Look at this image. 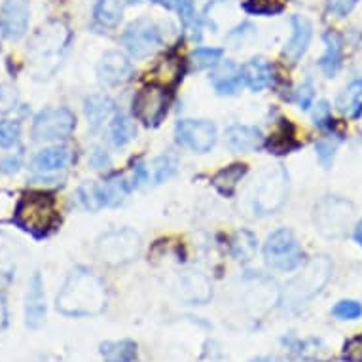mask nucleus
Returning a JSON list of instances; mask_svg holds the SVG:
<instances>
[{"label":"nucleus","mask_w":362,"mask_h":362,"mask_svg":"<svg viewBox=\"0 0 362 362\" xmlns=\"http://www.w3.org/2000/svg\"><path fill=\"white\" fill-rule=\"evenodd\" d=\"M332 313L334 317L344 319V321H355L362 315V305L358 302H353V300H341L334 305Z\"/></svg>","instance_id":"obj_36"},{"label":"nucleus","mask_w":362,"mask_h":362,"mask_svg":"<svg viewBox=\"0 0 362 362\" xmlns=\"http://www.w3.org/2000/svg\"><path fill=\"white\" fill-rule=\"evenodd\" d=\"M355 209L341 197H322L315 205V224L325 238H341L353 222Z\"/></svg>","instance_id":"obj_6"},{"label":"nucleus","mask_w":362,"mask_h":362,"mask_svg":"<svg viewBox=\"0 0 362 362\" xmlns=\"http://www.w3.org/2000/svg\"><path fill=\"white\" fill-rule=\"evenodd\" d=\"M101 355L105 362H133L137 358V344L131 339L105 341L101 344Z\"/></svg>","instance_id":"obj_23"},{"label":"nucleus","mask_w":362,"mask_h":362,"mask_svg":"<svg viewBox=\"0 0 362 362\" xmlns=\"http://www.w3.org/2000/svg\"><path fill=\"white\" fill-rule=\"evenodd\" d=\"M46 319V298H44V281L40 272H35L27 286L25 296V325L29 328H38Z\"/></svg>","instance_id":"obj_14"},{"label":"nucleus","mask_w":362,"mask_h":362,"mask_svg":"<svg viewBox=\"0 0 362 362\" xmlns=\"http://www.w3.org/2000/svg\"><path fill=\"white\" fill-rule=\"evenodd\" d=\"M330 275H332V262L328 260L327 256L313 258L308 266L303 267L302 274L296 275L285 286L283 303L291 309L302 305V303L308 302L309 298H313L322 286L327 285Z\"/></svg>","instance_id":"obj_4"},{"label":"nucleus","mask_w":362,"mask_h":362,"mask_svg":"<svg viewBox=\"0 0 362 362\" xmlns=\"http://www.w3.org/2000/svg\"><path fill=\"white\" fill-rule=\"evenodd\" d=\"M177 158L173 154H163L154 161V185H161L177 173Z\"/></svg>","instance_id":"obj_32"},{"label":"nucleus","mask_w":362,"mask_h":362,"mask_svg":"<svg viewBox=\"0 0 362 362\" xmlns=\"http://www.w3.org/2000/svg\"><path fill=\"white\" fill-rule=\"evenodd\" d=\"M110 163V158L103 148H93V152L89 154V165L93 169H105Z\"/></svg>","instance_id":"obj_45"},{"label":"nucleus","mask_w":362,"mask_h":362,"mask_svg":"<svg viewBox=\"0 0 362 362\" xmlns=\"http://www.w3.org/2000/svg\"><path fill=\"white\" fill-rule=\"evenodd\" d=\"M247 173V167L243 163H233V165L226 167L222 171H218L213 177V185L218 188V192H222L224 196H232L238 185L241 182V178L245 177Z\"/></svg>","instance_id":"obj_26"},{"label":"nucleus","mask_w":362,"mask_h":362,"mask_svg":"<svg viewBox=\"0 0 362 362\" xmlns=\"http://www.w3.org/2000/svg\"><path fill=\"white\" fill-rule=\"evenodd\" d=\"M175 137L178 144L205 154L216 143V127L207 119H180L175 127Z\"/></svg>","instance_id":"obj_12"},{"label":"nucleus","mask_w":362,"mask_h":362,"mask_svg":"<svg viewBox=\"0 0 362 362\" xmlns=\"http://www.w3.org/2000/svg\"><path fill=\"white\" fill-rule=\"evenodd\" d=\"M76 127V118L69 108H44L36 114L30 135L36 143L63 141L71 137Z\"/></svg>","instance_id":"obj_7"},{"label":"nucleus","mask_w":362,"mask_h":362,"mask_svg":"<svg viewBox=\"0 0 362 362\" xmlns=\"http://www.w3.org/2000/svg\"><path fill=\"white\" fill-rule=\"evenodd\" d=\"M19 167H21V156H4L2 160H0V173L2 175H13V173L19 171Z\"/></svg>","instance_id":"obj_42"},{"label":"nucleus","mask_w":362,"mask_h":362,"mask_svg":"<svg viewBox=\"0 0 362 362\" xmlns=\"http://www.w3.org/2000/svg\"><path fill=\"white\" fill-rule=\"evenodd\" d=\"M141 235L135 230L124 228L107 232L95 245V256L108 266H122L135 260L141 252Z\"/></svg>","instance_id":"obj_5"},{"label":"nucleus","mask_w":362,"mask_h":362,"mask_svg":"<svg viewBox=\"0 0 362 362\" xmlns=\"http://www.w3.org/2000/svg\"><path fill=\"white\" fill-rule=\"evenodd\" d=\"M152 2H156V4H161V6L169 8V10H175L177 12L178 8H180V4L185 2V0H152Z\"/></svg>","instance_id":"obj_48"},{"label":"nucleus","mask_w":362,"mask_h":362,"mask_svg":"<svg viewBox=\"0 0 362 362\" xmlns=\"http://www.w3.org/2000/svg\"><path fill=\"white\" fill-rule=\"evenodd\" d=\"M355 4L356 0H328V10L336 16H347Z\"/></svg>","instance_id":"obj_43"},{"label":"nucleus","mask_w":362,"mask_h":362,"mask_svg":"<svg viewBox=\"0 0 362 362\" xmlns=\"http://www.w3.org/2000/svg\"><path fill=\"white\" fill-rule=\"evenodd\" d=\"M285 0H249L247 8L255 13H275L279 12Z\"/></svg>","instance_id":"obj_38"},{"label":"nucleus","mask_w":362,"mask_h":362,"mask_svg":"<svg viewBox=\"0 0 362 362\" xmlns=\"http://www.w3.org/2000/svg\"><path fill=\"white\" fill-rule=\"evenodd\" d=\"M29 0H4L0 8V33L8 40L23 38L29 27Z\"/></svg>","instance_id":"obj_13"},{"label":"nucleus","mask_w":362,"mask_h":362,"mask_svg":"<svg viewBox=\"0 0 362 362\" xmlns=\"http://www.w3.org/2000/svg\"><path fill=\"white\" fill-rule=\"evenodd\" d=\"M122 0H99L93 10L95 21L103 27H116L122 19Z\"/></svg>","instance_id":"obj_28"},{"label":"nucleus","mask_w":362,"mask_h":362,"mask_svg":"<svg viewBox=\"0 0 362 362\" xmlns=\"http://www.w3.org/2000/svg\"><path fill=\"white\" fill-rule=\"evenodd\" d=\"M107 288L88 267L72 269L57 294V309L66 317H93L107 308Z\"/></svg>","instance_id":"obj_1"},{"label":"nucleus","mask_w":362,"mask_h":362,"mask_svg":"<svg viewBox=\"0 0 362 362\" xmlns=\"http://www.w3.org/2000/svg\"><path fill=\"white\" fill-rule=\"evenodd\" d=\"M16 105H18V89L10 83H2L0 86V114L12 112Z\"/></svg>","instance_id":"obj_37"},{"label":"nucleus","mask_w":362,"mask_h":362,"mask_svg":"<svg viewBox=\"0 0 362 362\" xmlns=\"http://www.w3.org/2000/svg\"><path fill=\"white\" fill-rule=\"evenodd\" d=\"M243 83L252 91H262L272 83V66L264 59H250L241 69Z\"/></svg>","instance_id":"obj_20"},{"label":"nucleus","mask_w":362,"mask_h":362,"mask_svg":"<svg viewBox=\"0 0 362 362\" xmlns=\"http://www.w3.org/2000/svg\"><path fill=\"white\" fill-rule=\"evenodd\" d=\"M8 325V309H6V298H4V292L0 291V332L6 328Z\"/></svg>","instance_id":"obj_47"},{"label":"nucleus","mask_w":362,"mask_h":362,"mask_svg":"<svg viewBox=\"0 0 362 362\" xmlns=\"http://www.w3.org/2000/svg\"><path fill=\"white\" fill-rule=\"evenodd\" d=\"M19 250L21 249H19L18 239H13L8 233L0 232V267L6 266V264H12Z\"/></svg>","instance_id":"obj_35"},{"label":"nucleus","mask_w":362,"mask_h":362,"mask_svg":"<svg viewBox=\"0 0 362 362\" xmlns=\"http://www.w3.org/2000/svg\"><path fill=\"white\" fill-rule=\"evenodd\" d=\"M180 72H182V63L178 59L177 55H169L165 59L161 61L160 65L156 66V78H158V82L160 86H173V83L178 82V78H180Z\"/></svg>","instance_id":"obj_30"},{"label":"nucleus","mask_w":362,"mask_h":362,"mask_svg":"<svg viewBox=\"0 0 362 362\" xmlns=\"http://www.w3.org/2000/svg\"><path fill=\"white\" fill-rule=\"evenodd\" d=\"M292 23V38L288 40L285 48V55L291 61H298L305 54V49H308L309 42H311V23H309L308 19L302 18V16H292L291 19Z\"/></svg>","instance_id":"obj_17"},{"label":"nucleus","mask_w":362,"mask_h":362,"mask_svg":"<svg viewBox=\"0 0 362 362\" xmlns=\"http://www.w3.org/2000/svg\"><path fill=\"white\" fill-rule=\"evenodd\" d=\"M57 222H59V211L55 205V197L46 192L25 194L13 211V224L35 238L48 235Z\"/></svg>","instance_id":"obj_3"},{"label":"nucleus","mask_w":362,"mask_h":362,"mask_svg":"<svg viewBox=\"0 0 362 362\" xmlns=\"http://www.w3.org/2000/svg\"><path fill=\"white\" fill-rule=\"evenodd\" d=\"M222 49L218 48H199L192 54V65L196 69H211L222 59Z\"/></svg>","instance_id":"obj_34"},{"label":"nucleus","mask_w":362,"mask_h":362,"mask_svg":"<svg viewBox=\"0 0 362 362\" xmlns=\"http://www.w3.org/2000/svg\"><path fill=\"white\" fill-rule=\"evenodd\" d=\"M122 40H124V46L133 57L143 59V57H148L150 54H154L156 49L160 48L161 30L150 19H137L125 29Z\"/></svg>","instance_id":"obj_10"},{"label":"nucleus","mask_w":362,"mask_h":362,"mask_svg":"<svg viewBox=\"0 0 362 362\" xmlns=\"http://www.w3.org/2000/svg\"><path fill=\"white\" fill-rule=\"evenodd\" d=\"M72 161V152L69 148H63V146H52V148L40 150L38 154L33 158L30 161V169L35 173H54L61 171V169H66L71 165Z\"/></svg>","instance_id":"obj_16"},{"label":"nucleus","mask_w":362,"mask_h":362,"mask_svg":"<svg viewBox=\"0 0 362 362\" xmlns=\"http://www.w3.org/2000/svg\"><path fill=\"white\" fill-rule=\"evenodd\" d=\"M315 150H317V156H319V160H321L322 165L328 167L332 163L334 154H336V143H332L330 139H322V141L317 143Z\"/></svg>","instance_id":"obj_39"},{"label":"nucleus","mask_w":362,"mask_h":362,"mask_svg":"<svg viewBox=\"0 0 362 362\" xmlns=\"http://www.w3.org/2000/svg\"><path fill=\"white\" fill-rule=\"evenodd\" d=\"M313 97H315L313 83L308 80V82L302 83V88L298 89V103H300V107H302L303 110L311 107V103H313Z\"/></svg>","instance_id":"obj_41"},{"label":"nucleus","mask_w":362,"mask_h":362,"mask_svg":"<svg viewBox=\"0 0 362 362\" xmlns=\"http://www.w3.org/2000/svg\"><path fill=\"white\" fill-rule=\"evenodd\" d=\"M288 194V175L281 165L274 167L262 175L256 186L255 209L258 214L275 213L285 203Z\"/></svg>","instance_id":"obj_9"},{"label":"nucleus","mask_w":362,"mask_h":362,"mask_svg":"<svg viewBox=\"0 0 362 362\" xmlns=\"http://www.w3.org/2000/svg\"><path fill=\"white\" fill-rule=\"evenodd\" d=\"M99 190H101L103 207H118L129 196L131 188L124 177H110L99 185Z\"/></svg>","instance_id":"obj_24"},{"label":"nucleus","mask_w":362,"mask_h":362,"mask_svg":"<svg viewBox=\"0 0 362 362\" xmlns=\"http://www.w3.org/2000/svg\"><path fill=\"white\" fill-rule=\"evenodd\" d=\"M226 144L233 152H250L262 146V133L250 125H233L226 131Z\"/></svg>","instance_id":"obj_18"},{"label":"nucleus","mask_w":362,"mask_h":362,"mask_svg":"<svg viewBox=\"0 0 362 362\" xmlns=\"http://www.w3.org/2000/svg\"><path fill=\"white\" fill-rule=\"evenodd\" d=\"M114 101L108 95H91L86 99L83 103V112H86V118H88V124L91 129H97L101 127L105 122H107L110 116L114 114Z\"/></svg>","instance_id":"obj_19"},{"label":"nucleus","mask_w":362,"mask_h":362,"mask_svg":"<svg viewBox=\"0 0 362 362\" xmlns=\"http://www.w3.org/2000/svg\"><path fill=\"white\" fill-rule=\"evenodd\" d=\"M339 112L351 118H358L362 114V78L355 80L338 99Z\"/></svg>","instance_id":"obj_27"},{"label":"nucleus","mask_w":362,"mask_h":362,"mask_svg":"<svg viewBox=\"0 0 362 362\" xmlns=\"http://www.w3.org/2000/svg\"><path fill=\"white\" fill-rule=\"evenodd\" d=\"M21 135V124L18 119H2L0 122V148H12L18 144Z\"/></svg>","instance_id":"obj_33"},{"label":"nucleus","mask_w":362,"mask_h":362,"mask_svg":"<svg viewBox=\"0 0 362 362\" xmlns=\"http://www.w3.org/2000/svg\"><path fill=\"white\" fill-rule=\"evenodd\" d=\"M250 362H277L275 358H269V356H260V358H255V361Z\"/></svg>","instance_id":"obj_50"},{"label":"nucleus","mask_w":362,"mask_h":362,"mask_svg":"<svg viewBox=\"0 0 362 362\" xmlns=\"http://www.w3.org/2000/svg\"><path fill=\"white\" fill-rule=\"evenodd\" d=\"M243 83L241 72H238L233 63H226L218 72H214L213 86L220 95H235Z\"/></svg>","instance_id":"obj_22"},{"label":"nucleus","mask_w":362,"mask_h":362,"mask_svg":"<svg viewBox=\"0 0 362 362\" xmlns=\"http://www.w3.org/2000/svg\"><path fill=\"white\" fill-rule=\"evenodd\" d=\"M355 241L362 247V220L358 222V224H356V228H355Z\"/></svg>","instance_id":"obj_49"},{"label":"nucleus","mask_w":362,"mask_h":362,"mask_svg":"<svg viewBox=\"0 0 362 362\" xmlns=\"http://www.w3.org/2000/svg\"><path fill=\"white\" fill-rule=\"evenodd\" d=\"M213 291L205 275L188 274L180 281V296L190 303H207Z\"/></svg>","instance_id":"obj_21"},{"label":"nucleus","mask_w":362,"mask_h":362,"mask_svg":"<svg viewBox=\"0 0 362 362\" xmlns=\"http://www.w3.org/2000/svg\"><path fill=\"white\" fill-rule=\"evenodd\" d=\"M135 124L131 122L129 116H125V114H116V118L110 124V137H112L114 146H125V144L133 141L135 137Z\"/></svg>","instance_id":"obj_29"},{"label":"nucleus","mask_w":362,"mask_h":362,"mask_svg":"<svg viewBox=\"0 0 362 362\" xmlns=\"http://www.w3.org/2000/svg\"><path fill=\"white\" fill-rule=\"evenodd\" d=\"M69 42H71V33L65 25L57 21L48 23L36 33L27 49L30 71L36 80H48L54 76L69 49Z\"/></svg>","instance_id":"obj_2"},{"label":"nucleus","mask_w":362,"mask_h":362,"mask_svg":"<svg viewBox=\"0 0 362 362\" xmlns=\"http://www.w3.org/2000/svg\"><path fill=\"white\" fill-rule=\"evenodd\" d=\"M264 258L279 272H292L302 264L303 252L291 230H277L264 243Z\"/></svg>","instance_id":"obj_8"},{"label":"nucleus","mask_w":362,"mask_h":362,"mask_svg":"<svg viewBox=\"0 0 362 362\" xmlns=\"http://www.w3.org/2000/svg\"><path fill=\"white\" fill-rule=\"evenodd\" d=\"M76 197L78 203L83 209H88V211H99V209H103L101 190H99V185H95V182H86V185L80 186L76 192Z\"/></svg>","instance_id":"obj_31"},{"label":"nucleus","mask_w":362,"mask_h":362,"mask_svg":"<svg viewBox=\"0 0 362 362\" xmlns=\"http://www.w3.org/2000/svg\"><path fill=\"white\" fill-rule=\"evenodd\" d=\"M131 74H133V65L119 52H108V54H105L99 66H97L99 82L105 83V86H118V83L127 82Z\"/></svg>","instance_id":"obj_15"},{"label":"nucleus","mask_w":362,"mask_h":362,"mask_svg":"<svg viewBox=\"0 0 362 362\" xmlns=\"http://www.w3.org/2000/svg\"><path fill=\"white\" fill-rule=\"evenodd\" d=\"M169 95L167 89L160 83H150L139 91L133 99V112L135 118L146 125H158L165 116Z\"/></svg>","instance_id":"obj_11"},{"label":"nucleus","mask_w":362,"mask_h":362,"mask_svg":"<svg viewBox=\"0 0 362 362\" xmlns=\"http://www.w3.org/2000/svg\"><path fill=\"white\" fill-rule=\"evenodd\" d=\"M148 180V169L144 165L143 161H137L135 163V171H133V185L141 186Z\"/></svg>","instance_id":"obj_46"},{"label":"nucleus","mask_w":362,"mask_h":362,"mask_svg":"<svg viewBox=\"0 0 362 362\" xmlns=\"http://www.w3.org/2000/svg\"><path fill=\"white\" fill-rule=\"evenodd\" d=\"M313 119H315V124L319 125V127L328 125V122H330V105H328L327 101H321L319 105H317V108H315V112H313Z\"/></svg>","instance_id":"obj_44"},{"label":"nucleus","mask_w":362,"mask_h":362,"mask_svg":"<svg viewBox=\"0 0 362 362\" xmlns=\"http://www.w3.org/2000/svg\"><path fill=\"white\" fill-rule=\"evenodd\" d=\"M325 44H327V52L319 61V65L328 78H332L341 65V38L336 33H327Z\"/></svg>","instance_id":"obj_25"},{"label":"nucleus","mask_w":362,"mask_h":362,"mask_svg":"<svg viewBox=\"0 0 362 362\" xmlns=\"http://www.w3.org/2000/svg\"><path fill=\"white\" fill-rule=\"evenodd\" d=\"M344 355L349 362H362V334L345 344Z\"/></svg>","instance_id":"obj_40"}]
</instances>
